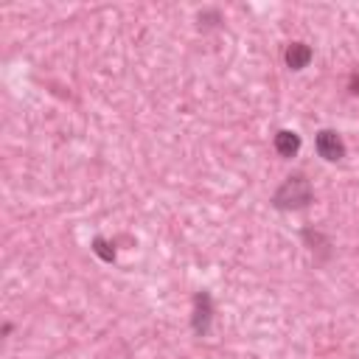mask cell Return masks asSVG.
<instances>
[{"mask_svg":"<svg viewBox=\"0 0 359 359\" xmlns=\"http://www.w3.org/2000/svg\"><path fill=\"white\" fill-rule=\"evenodd\" d=\"M314 199V188L306 180V174H292L280 182V188L272 194V205L278 210H300Z\"/></svg>","mask_w":359,"mask_h":359,"instance_id":"cell-1","label":"cell"},{"mask_svg":"<svg viewBox=\"0 0 359 359\" xmlns=\"http://www.w3.org/2000/svg\"><path fill=\"white\" fill-rule=\"evenodd\" d=\"M314 149L325 163H339L345 157V140L334 129H320L314 137Z\"/></svg>","mask_w":359,"mask_h":359,"instance_id":"cell-2","label":"cell"},{"mask_svg":"<svg viewBox=\"0 0 359 359\" xmlns=\"http://www.w3.org/2000/svg\"><path fill=\"white\" fill-rule=\"evenodd\" d=\"M210 320H213V297L208 292H196L194 294V314H191V328L196 337H205L210 331Z\"/></svg>","mask_w":359,"mask_h":359,"instance_id":"cell-3","label":"cell"},{"mask_svg":"<svg viewBox=\"0 0 359 359\" xmlns=\"http://www.w3.org/2000/svg\"><path fill=\"white\" fill-rule=\"evenodd\" d=\"M311 56L314 53H311V48L306 42H289L286 50H283V62H286L289 70H303L311 62Z\"/></svg>","mask_w":359,"mask_h":359,"instance_id":"cell-4","label":"cell"},{"mask_svg":"<svg viewBox=\"0 0 359 359\" xmlns=\"http://www.w3.org/2000/svg\"><path fill=\"white\" fill-rule=\"evenodd\" d=\"M272 146H275V151H278L280 157H294V154L300 151V135L292 132V129H280V132L275 135Z\"/></svg>","mask_w":359,"mask_h":359,"instance_id":"cell-5","label":"cell"},{"mask_svg":"<svg viewBox=\"0 0 359 359\" xmlns=\"http://www.w3.org/2000/svg\"><path fill=\"white\" fill-rule=\"evenodd\" d=\"M93 252H95L98 258H104V261H115V247H112L109 241H104V238H95V241H93Z\"/></svg>","mask_w":359,"mask_h":359,"instance_id":"cell-6","label":"cell"},{"mask_svg":"<svg viewBox=\"0 0 359 359\" xmlns=\"http://www.w3.org/2000/svg\"><path fill=\"white\" fill-rule=\"evenodd\" d=\"M216 22H222V14L213 8V11H202L199 14V28H210V25H216Z\"/></svg>","mask_w":359,"mask_h":359,"instance_id":"cell-7","label":"cell"},{"mask_svg":"<svg viewBox=\"0 0 359 359\" xmlns=\"http://www.w3.org/2000/svg\"><path fill=\"white\" fill-rule=\"evenodd\" d=\"M348 87H351V93H353V95H359V73H353V76H351V84H348Z\"/></svg>","mask_w":359,"mask_h":359,"instance_id":"cell-8","label":"cell"}]
</instances>
